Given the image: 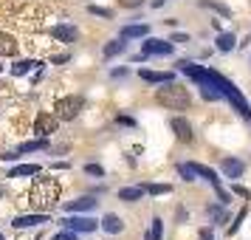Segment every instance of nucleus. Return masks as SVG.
<instances>
[{"label": "nucleus", "mask_w": 251, "mask_h": 240, "mask_svg": "<svg viewBox=\"0 0 251 240\" xmlns=\"http://www.w3.org/2000/svg\"><path fill=\"white\" fill-rule=\"evenodd\" d=\"M206 85H209V88H215L220 96H226L228 102L234 105V110H237L246 122H251V107H249V102L243 99V93L237 91V85H234V82H228L226 77H220L217 71L206 68Z\"/></svg>", "instance_id": "f257e3e1"}, {"label": "nucleus", "mask_w": 251, "mask_h": 240, "mask_svg": "<svg viewBox=\"0 0 251 240\" xmlns=\"http://www.w3.org/2000/svg\"><path fill=\"white\" fill-rule=\"evenodd\" d=\"M28 201L37 209H54V204L59 201V184L54 178H37L28 189Z\"/></svg>", "instance_id": "f03ea898"}, {"label": "nucleus", "mask_w": 251, "mask_h": 240, "mask_svg": "<svg viewBox=\"0 0 251 240\" xmlns=\"http://www.w3.org/2000/svg\"><path fill=\"white\" fill-rule=\"evenodd\" d=\"M155 99H158L164 107H170V110H186V107L192 105V96H189V91H186L183 85H167V88H158Z\"/></svg>", "instance_id": "7ed1b4c3"}, {"label": "nucleus", "mask_w": 251, "mask_h": 240, "mask_svg": "<svg viewBox=\"0 0 251 240\" xmlns=\"http://www.w3.org/2000/svg\"><path fill=\"white\" fill-rule=\"evenodd\" d=\"M82 107H85V99L82 96H65V99H59L54 105V116L57 119H76Z\"/></svg>", "instance_id": "20e7f679"}, {"label": "nucleus", "mask_w": 251, "mask_h": 240, "mask_svg": "<svg viewBox=\"0 0 251 240\" xmlns=\"http://www.w3.org/2000/svg\"><path fill=\"white\" fill-rule=\"evenodd\" d=\"M192 167V172L195 175H201V178H206V181L215 187V192H217V198H220V204H228V195L223 192V187H220V178H217V172L212 170V167H203V164H189Z\"/></svg>", "instance_id": "39448f33"}, {"label": "nucleus", "mask_w": 251, "mask_h": 240, "mask_svg": "<svg viewBox=\"0 0 251 240\" xmlns=\"http://www.w3.org/2000/svg\"><path fill=\"white\" fill-rule=\"evenodd\" d=\"M54 130H57V116H54V113H37L34 133H40V138H48Z\"/></svg>", "instance_id": "423d86ee"}, {"label": "nucleus", "mask_w": 251, "mask_h": 240, "mask_svg": "<svg viewBox=\"0 0 251 240\" xmlns=\"http://www.w3.org/2000/svg\"><path fill=\"white\" fill-rule=\"evenodd\" d=\"M62 226L71 229V232H93L99 223H96L93 217H76V215H74V217H65V220H62Z\"/></svg>", "instance_id": "0eeeda50"}, {"label": "nucleus", "mask_w": 251, "mask_h": 240, "mask_svg": "<svg viewBox=\"0 0 251 240\" xmlns=\"http://www.w3.org/2000/svg\"><path fill=\"white\" fill-rule=\"evenodd\" d=\"M141 51H144V54H172L175 46L167 43V40H152V37H147V40L141 43Z\"/></svg>", "instance_id": "6e6552de"}, {"label": "nucleus", "mask_w": 251, "mask_h": 240, "mask_svg": "<svg viewBox=\"0 0 251 240\" xmlns=\"http://www.w3.org/2000/svg\"><path fill=\"white\" fill-rule=\"evenodd\" d=\"M51 37H54V40H59V43H76L79 31H76L74 26H68V23H59V26H54V28H51Z\"/></svg>", "instance_id": "1a4fd4ad"}, {"label": "nucleus", "mask_w": 251, "mask_h": 240, "mask_svg": "<svg viewBox=\"0 0 251 240\" xmlns=\"http://www.w3.org/2000/svg\"><path fill=\"white\" fill-rule=\"evenodd\" d=\"M51 217L46 215V212H40V215H20V217H14V229H31V226H40V223H48Z\"/></svg>", "instance_id": "9d476101"}, {"label": "nucleus", "mask_w": 251, "mask_h": 240, "mask_svg": "<svg viewBox=\"0 0 251 240\" xmlns=\"http://www.w3.org/2000/svg\"><path fill=\"white\" fill-rule=\"evenodd\" d=\"M170 127L175 130V136H178V141H192V125L186 122V119H181V116H175L170 122Z\"/></svg>", "instance_id": "9b49d317"}, {"label": "nucleus", "mask_w": 251, "mask_h": 240, "mask_svg": "<svg viewBox=\"0 0 251 240\" xmlns=\"http://www.w3.org/2000/svg\"><path fill=\"white\" fill-rule=\"evenodd\" d=\"M220 170H223V175H228V178H240L243 170H246V164L240 159H223L220 161Z\"/></svg>", "instance_id": "f8f14e48"}, {"label": "nucleus", "mask_w": 251, "mask_h": 240, "mask_svg": "<svg viewBox=\"0 0 251 240\" xmlns=\"http://www.w3.org/2000/svg\"><path fill=\"white\" fill-rule=\"evenodd\" d=\"M99 204L96 198H91V195H85V198H79V201H71V204H65V212H91L93 206Z\"/></svg>", "instance_id": "ddd939ff"}, {"label": "nucleus", "mask_w": 251, "mask_h": 240, "mask_svg": "<svg viewBox=\"0 0 251 240\" xmlns=\"http://www.w3.org/2000/svg\"><path fill=\"white\" fill-rule=\"evenodd\" d=\"M99 226H102L107 235H119V232H125V220H122L119 215H104Z\"/></svg>", "instance_id": "4468645a"}, {"label": "nucleus", "mask_w": 251, "mask_h": 240, "mask_svg": "<svg viewBox=\"0 0 251 240\" xmlns=\"http://www.w3.org/2000/svg\"><path fill=\"white\" fill-rule=\"evenodd\" d=\"M17 54V40L6 31H0V57H14Z\"/></svg>", "instance_id": "2eb2a0df"}, {"label": "nucleus", "mask_w": 251, "mask_h": 240, "mask_svg": "<svg viewBox=\"0 0 251 240\" xmlns=\"http://www.w3.org/2000/svg\"><path fill=\"white\" fill-rule=\"evenodd\" d=\"M150 34V26L141 23V26H125L122 28V40H141V37Z\"/></svg>", "instance_id": "dca6fc26"}, {"label": "nucleus", "mask_w": 251, "mask_h": 240, "mask_svg": "<svg viewBox=\"0 0 251 240\" xmlns=\"http://www.w3.org/2000/svg\"><path fill=\"white\" fill-rule=\"evenodd\" d=\"M144 198V187H125L119 189V201H127V204H136Z\"/></svg>", "instance_id": "f3484780"}, {"label": "nucleus", "mask_w": 251, "mask_h": 240, "mask_svg": "<svg viewBox=\"0 0 251 240\" xmlns=\"http://www.w3.org/2000/svg\"><path fill=\"white\" fill-rule=\"evenodd\" d=\"M34 68H40V62H37V59H20V62H14V65H12V74H14V77H25L28 71H34Z\"/></svg>", "instance_id": "a211bd4d"}, {"label": "nucleus", "mask_w": 251, "mask_h": 240, "mask_svg": "<svg viewBox=\"0 0 251 240\" xmlns=\"http://www.w3.org/2000/svg\"><path fill=\"white\" fill-rule=\"evenodd\" d=\"M125 51H127V43L122 40V37H119V40H113V43H107V46L102 48V54H104L107 59L116 57V54H125Z\"/></svg>", "instance_id": "6ab92c4d"}, {"label": "nucleus", "mask_w": 251, "mask_h": 240, "mask_svg": "<svg viewBox=\"0 0 251 240\" xmlns=\"http://www.w3.org/2000/svg\"><path fill=\"white\" fill-rule=\"evenodd\" d=\"M37 172H40L37 164H20V167H14V170L9 172V178H25V175H37Z\"/></svg>", "instance_id": "aec40b11"}, {"label": "nucleus", "mask_w": 251, "mask_h": 240, "mask_svg": "<svg viewBox=\"0 0 251 240\" xmlns=\"http://www.w3.org/2000/svg\"><path fill=\"white\" fill-rule=\"evenodd\" d=\"M141 80H144V82H152V85H155V82H161V85H164V82H172V74H158V71H141Z\"/></svg>", "instance_id": "412c9836"}, {"label": "nucleus", "mask_w": 251, "mask_h": 240, "mask_svg": "<svg viewBox=\"0 0 251 240\" xmlns=\"http://www.w3.org/2000/svg\"><path fill=\"white\" fill-rule=\"evenodd\" d=\"M48 147V138H40V141H23L17 153H34V150H46Z\"/></svg>", "instance_id": "4be33fe9"}, {"label": "nucleus", "mask_w": 251, "mask_h": 240, "mask_svg": "<svg viewBox=\"0 0 251 240\" xmlns=\"http://www.w3.org/2000/svg\"><path fill=\"white\" fill-rule=\"evenodd\" d=\"M164 238V220L161 217H152V226H150V235L144 240H161Z\"/></svg>", "instance_id": "5701e85b"}, {"label": "nucleus", "mask_w": 251, "mask_h": 240, "mask_svg": "<svg viewBox=\"0 0 251 240\" xmlns=\"http://www.w3.org/2000/svg\"><path fill=\"white\" fill-rule=\"evenodd\" d=\"M201 6H203V9H212V12H217V14H223V17L231 14V9L223 6V3H217V0H201Z\"/></svg>", "instance_id": "b1692460"}, {"label": "nucleus", "mask_w": 251, "mask_h": 240, "mask_svg": "<svg viewBox=\"0 0 251 240\" xmlns=\"http://www.w3.org/2000/svg\"><path fill=\"white\" fill-rule=\"evenodd\" d=\"M234 46H237L234 34H220V37H217V51H231Z\"/></svg>", "instance_id": "393cba45"}, {"label": "nucleus", "mask_w": 251, "mask_h": 240, "mask_svg": "<svg viewBox=\"0 0 251 240\" xmlns=\"http://www.w3.org/2000/svg\"><path fill=\"white\" fill-rule=\"evenodd\" d=\"M144 192H147V195H170L172 187H170V184H147V187H144Z\"/></svg>", "instance_id": "a878e982"}, {"label": "nucleus", "mask_w": 251, "mask_h": 240, "mask_svg": "<svg viewBox=\"0 0 251 240\" xmlns=\"http://www.w3.org/2000/svg\"><path fill=\"white\" fill-rule=\"evenodd\" d=\"M88 12L96 14V17H104V20H110V17H113V12H110V9H102V6H88Z\"/></svg>", "instance_id": "bb28decb"}, {"label": "nucleus", "mask_w": 251, "mask_h": 240, "mask_svg": "<svg viewBox=\"0 0 251 240\" xmlns=\"http://www.w3.org/2000/svg\"><path fill=\"white\" fill-rule=\"evenodd\" d=\"M178 172H181L186 181H195V172H192V167H189V164H178Z\"/></svg>", "instance_id": "cd10ccee"}, {"label": "nucleus", "mask_w": 251, "mask_h": 240, "mask_svg": "<svg viewBox=\"0 0 251 240\" xmlns=\"http://www.w3.org/2000/svg\"><path fill=\"white\" fill-rule=\"evenodd\" d=\"M243 217H246V209H240V212H237V217H234V223L228 226V235H234V232L240 229V223H243Z\"/></svg>", "instance_id": "c85d7f7f"}, {"label": "nucleus", "mask_w": 251, "mask_h": 240, "mask_svg": "<svg viewBox=\"0 0 251 240\" xmlns=\"http://www.w3.org/2000/svg\"><path fill=\"white\" fill-rule=\"evenodd\" d=\"M201 93H203V99H212V102H215V99H220V93H217L215 88H209V85H203V88H201Z\"/></svg>", "instance_id": "c756f323"}, {"label": "nucleus", "mask_w": 251, "mask_h": 240, "mask_svg": "<svg viewBox=\"0 0 251 240\" xmlns=\"http://www.w3.org/2000/svg\"><path fill=\"white\" fill-rule=\"evenodd\" d=\"M54 240H79V232H71V229H68V232H59Z\"/></svg>", "instance_id": "7c9ffc66"}, {"label": "nucleus", "mask_w": 251, "mask_h": 240, "mask_svg": "<svg viewBox=\"0 0 251 240\" xmlns=\"http://www.w3.org/2000/svg\"><path fill=\"white\" fill-rule=\"evenodd\" d=\"M85 172H88V175H104V170L99 167V164H88V167H85Z\"/></svg>", "instance_id": "2f4dec72"}, {"label": "nucleus", "mask_w": 251, "mask_h": 240, "mask_svg": "<svg viewBox=\"0 0 251 240\" xmlns=\"http://www.w3.org/2000/svg\"><path fill=\"white\" fill-rule=\"evenodd\" d=\"M119 125H125V127H136V119H130V116H119Z\"/></svg>", "instance_id": "473e14b6"}, {"label": "nucleus", "mask_w": 251, "mask_h": 240, "mask_svg": "<svg viewBox=\"0 0 251 240\" xmlns=\"http://www.w3.org/2000/svg\"><path fill=\"white\" fill-rule=\"evenodd\" d=\"M122 6H127V9H136V6H141V0H119Z\"/></svg>", "instance_id": "72a5a7b5"}, {"label": "nucleus", "mask_w": 251, "mask_h": 240, "mask_svg": "<svg viewBox=\"0 0 251 240\" xmlns=\"http://www.w3.org/2000/svg\"><path fill=\"white\" fill-rule=\"evenodd\" d=\"M186 40H189V37L181 34V31H178V34H172V43H186Z\"/></svg>", "instance_id": "f704fd0d"}, {"label": "nucleus", "mask_w": 251, "mask_h": 240, "mask_svg": "<svg viewBox=\"0 0 251 240\" xmlns=\"http://www.w3.org/2000/svg\"><path fill=\"white\" fill-rule=\"evenodd\" d=\"M201 240H215V238H212V232H209V229H201Z\"/></svg>", "instance_id": "c9c22d12"}, {"label": "nucleus", "mask_w": 251, "mask_h": 240, "mask_svg": "<svg viewBox=\"0 0 251 240\" xmlns=\"http://www.w3.org/2000/svg\"><path fill=\"white\" fill-rule=\"evenodd\" d=\"M234 192L243 195V198H251V192H249V189H243V187H234Z\"/></svg>", "instance_id": "e433bc0d"}, {"label": "nucleus", "mask_w": 251, "mask_h": 240, "mask_svg": "<svg viewBox=\"0 0 251 240\" xmlns=\"http://www.w3.org/2000/svg\"><path fill=\"white\" fill-rule=\"evenodd\" d=\"M0 74H3V65H0Z\"/></svg>", "instance_id": "4c0bfd02"}, {"label": "nucleus", "mask_w": 251, "mask_h": 240, "mask_svg": "<svg viewBox=\"0 0 251 240\" xmlns=\"http://www.w3.org/2000/svg\"><path fill=\"white\" fill-rule=\"evenodd\" d=\"M0 240H3V235H0Z\"/></svg>", "instance_id": "58836bf2"}]
</instances>
